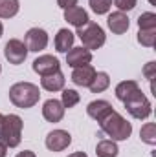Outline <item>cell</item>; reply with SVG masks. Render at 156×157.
Wrapping results in <instances>:
<instances>
[{
  "label": "cell",
  "mask_w": 156,
  "mask_h": 157,
  "mask_svg": "<svg viewBox=\"0 0 156 157\" xmlns=\"http://www.w3.org/2000/svg\"><path fill=\"white\" fill-rule=\"evenodd\" d=\"M107 24H109V28H110V31H112L114 35H123V33L129 29V26H130L129 17H127L123 11L110 13L109 18H107Z\"/></svg>",
  "instance_id": "obj_14"
},
{
  "label": "cell",
  "mask_w": 156,
  "mask_h": 157,
  "mask_svg": "<svg viewBox=\"0 0 156 157\" xmlns=\"http://www.w3.org/2000/svg\"><path fill=\"white\" fill-rule=\"evenodd\" d=\"M96 70L92 64H84V66H79V68H74V73H72V82L76 86H83V88H88L92 78L96 77Z\"/></svg>",
  "instance_id": "obj_12"
},
{
  "label": "cell",
  "mask_w": 156,
  "mask_h": 157,
  "mask_svg": "<svg viewBox=\"0 0 156 157\" xmlns=\"http://www.w3.org/2000/svg\"><path fill=\"white\" fill-rule=\"evenodd\" d=\"M68 157H88L84 152H74V154H70Z\"/></svg>",
  "instance_id": "obj_32"
},
{
  "label": "cell",
  "mask_w": 156,
  "mask_h": 157,
  "mask_svg": "<svg viewBox=\"0 0 156 157\" xmlns=\"http://www.w3.org/2000/svg\"><path fill=\"white\" fill-rule=\"evenodd\" d=\"M138 28L140 29H156V15L154 13H142L138 18Z\"/></svg>",
  "instance_id": "obj_25"
},
{
  "label": "cell",
  "mask_w": 156,
  "mask_h": 157,
  "mask_svg": "<svg viewBox=\"0 0 156 157\" xmlns=\"http://www.w3.org/2000/svg\"><path fill=\"white\" fill-rule=\"evenodd\" d=\"M154 70H156V62H149V64L145 66V70H143V75H145V78L153 80V77H154Z\"/></svg>",
  "instance_id": "obj_28"
},
{
  "label": "cell",
  "mask_w": 156,
  "mask_h": 157,
  "mask_svg": "<svg viewBox=\"0 0 156 157\" xmlns=\"http://www.w3.org/2000/svg\"><path fill=\"white\" fill-rule=\"evenodd\" d=\"M64 75H63V71L59 70V71H53V73H50V75H42L40 78V86L46 90V91H59V90H63L64 88Z\"/></svg>",
  "instance_id": "obj_16"
},
{
  "label": "cell",
  "mask_w": 156,
  "mask_h": 157,
  "mask_svg": "<svg viewBox=\"0 0 156 157\" xmlns=\"http://www.w3.org/2000/svg\"><path fill=\"white\" fill-rule=\"evenodd\" d=\"M24 44H26L28 51L39 53L48 46V33L44 29H40V28H31L24 35Z\"/></svg>",
  "instance_id": "obj_7"
},
{
  "label": "cell",
  "mask_w": 156,
  "mask_h": 157,
  "mask_svg": "<svg viewBox=\"0 0 156 157\" xmlns=\"http://www.w3.org/2000/svg\"><path fill=\"white\" fill-rule=\"evenodd\" d=\"M2 121H4V115H2V113H0V126H2Z\"/></svg>",
  "instance_id": "obj_34"
},
{
  "label": "cell",
  "mask_w": 156,
  "mask_h": 157,
  "mask_svg": "<svg viewBox=\"0 0 156 157\" xmlns=\"http://www.w3.org/2000/svg\"><path fill=\"white\" fill-rule=\"evenodd\" d=\"M74 40H76V37H74V33L70 29H59L57 35H55L53 44H55V49L59 53H66L68 49L74 48Z\"/></svg>",
  "instance_id": "obj_17"
},
{
  "label": "cell",
  "mask_w": 156,
  "mask_h": 157,
  "mask_svg": "<svg viewBox=\"0 0 156 157\" xmlns=\"http://www.w3.org/2000/svg\"><path fill=\"white\" fill-rule=\"evenodd\" d=\"M2 33H4V26H2V22H0V37H2Z\"/></svg>",
  "instance_id": "obj_33"
},
{
  "label": "cell",
  "mask_w": 156,
  "mask_h": 157,
  "mask_svg": "<svg viewBox=\"0 0 156 157\" xmlns=\"http://www.w3.org/2000/svg\"><path fill=\"white\" fill-rule=\"evenodd\" d=\"M59 70H61V64H59L57 57H53V55H40L39 59L33 60V71L39 73L40 77L50 75V73L59 71Z\"/></svg>",
  "instance_id": "obj_9"
},
{
  "label": "cell",
  "mask_w": 156,
  "mask_h": 157,
  "mask_svg": "<svg viewBox=\"0 0 156 157\" xmlns=\"http://www.w3.org/2000/svg\"><path fill=\"white\" fill-rule=\"evenodd\" d=\"M18 0H0V18H11L18 13Z\"/></svg>",
  "instance_id": "obj_21"
},
{
  "label": "cell",
  "mask_w": 156,
  "mask_h": 157,
  "mask_svg": "<svg viewBox=\"0 0 156 157\" xmlns=\"http://www.w3.org/2000/svg\"><path fill=\"white\" fill-rule=\"evenodd\" d=\"M92 60V51L79 46V48H72L66 51V62L70 68H79V66H84V64H90Z\"/></svg>",
  "instance_id": "obj_11"
},
{
  "label": "cell",
  "mask_w": 156,
  "mask_h": 157,
  "mask_svg": "<svg viewBox=\"0 0 156 157\" xmlns=\"http://www.w3.org/2000/svg\"><path fill=\"white\" fill-rule=\"evenodd\" d=\"M40 99V90L37 84L33 82H17L9 88V101L17 108H31L39 102Z\"/></svg>",
  "instance_id": "obj_1"
},
{
  "label": "cell",
  "mask_w": 156,
  "mask_h": 157,
  "mask_svg": "<svg viewBox=\"0 0 156 157\" xmlns=\"http://www.w3.org/2000/svg\"><path fill=\"white\" fill-rule=\"evenodd\" d=\"M140 137L145 144H151L154 146L156 144V124L154 122H145L140 130Z\"/></svg>",
  "instance_id": "obj_22"
},
{
  "label": "cell",
  "mask_w": 156,
  "mask_h": 157,
  "mask_svg": "<svg viewBox=\"0 0 156 157\" xmlns=\"http://www.w3.org/2000/svg\"><path fill=\"white\" fill-rule=\"evenodd\" d=\"M114 4H116L117 11H130L136 7L138 0H114Z\"/></svg>",
  "instance_id": "obj_27"
},
{
  "label": "cell",
  "mask_w": 156,
  "mask_h": 157,
  "mask_svg": "<svg viewBox=\"0 0 156 157\" xmlns=\"http://www.w3.org/2000/svg\"><path fill=\"white\" fill-rule=\"evenodd\" d=\"M88 4L96 15H105L112 7V0H88Z\"/></svg>",
  "instance_id": "obj_26"
},
{
  "label": "cell",
  "mask_w": 156,
  "mask_h": 157,
  "mask_svg": "<svg viewBox=\"0 0 156 157\" xmlns=\"http://www.w3.org/2000/svg\"><path fill=\"white\" fill-rule=\"evenodd\" d=\"M112 110H114V108H112V104H110L109 101H92V102L86 106L88 117H92L94 121H97V122L103 121Z\"/></svg>",
  "instance_id": "obj_13"
},
{
  "label": "cell",
  "mask_w": 156,
  "mask_h": 157,
  "mask_svg": "<svg viewBox=\"0 0 156 157\" xmlns=\"http://www.w3.org/2000/svg\"><path fill=\"white\" fill-rule=\"evenodd\" d=\"M149 2H151V4H154V0H149Z\"/></svg>",
  "instance_id": "obj_35"
},
{
  "label": "cell",
  "mask_w": 156,
  "mask_h": 157,
  "mask_svg": "<svg viewBox=\"0 0 156 157\" xmlns=\"http://www.w3.org/2000/svg\"><path fill=\"white\" fill-rule=\"evenodd\" d=\"M15 157H37L31 150H24V152H20V154H17Z\"/></svg>",
  "instance_id": "obj_30"
},
{
  "label": "cell",
  "mask_w": 156,
  "mask_h": 157,
  "mask_svg": "<svg viewBox=\"0 0 156 157\" xmlns=\"http://www.w3.org/2000/svg\"><path fill=\"white\" fill-rule=\"evenodd\" d=\"M99 126L101 133H107L109 137H112V141H127L132 133V124L116 110H112L103 121H99Z\"/></svg>",
  "instance_id": "obj_2"
},
{
  "label": "cell",
  "mask_w": 156,
  "mask_h": 157,
  "mask_svg": "<svg viewBox=\"0 0 156 157\" xmlns=\"http://www.w3.org/2000/svg\"><path fill=\"white\" fill-rule=\"evenodd\" d=\"M77 35L83 42V48H86V49H99L107 40L103 28L96 22H88L83 28H77Z\"/></svg>",
  "instance_id": "obj_4"
},
{
  "label": "cell",
  "mask_w": 156,
  "mask_h": 157,
  "mask_svg": "<svg viewBox=\"0 0 156 157\" xmlns=\"http://www.w3.org/2000/svg\"><path fill=\"white\" fill-rule=\"evenodd\" d=\"M79 101H81V95H79L76 90H63V99H61V102H63L64 108H74Z\"/></svg>",
  "instance_id": "obj_24"
},
{
  "label": "cell",
  "mask_w": 156,
  "mask_h": 157,
  "mask_svg": "<svg viewBox=\"0 0 156 157\" xmlns=\"http://www.w3.org/2000/svg\"><path fill=\"white\" fill-rule=\"evenodd\" d=\"M156 40V29H140L138 31V42L145 48H153Z\"/></svg>",
  "instance_id": "obj_23"
},
{
  "label": "cell",
  "mask_w": 156,
  "mask_h": 157,
  "mask_svg": "<svg viewBox=\"0 0 156 157\" xmlns=\"http://www.w3.org/2000/svg\"><path fill=\"white\" fill-rule=\"evenodd\" d=\"M64 106L61 101L57 99H48L42 104V117L46 119L48 122H59L61 119L64 117Z\"/></svg>",
  "instance_id": "obj_10"
},
{
  "label": "cell",
  "mask_w": 156,
  "mask_h": 157,
  "mask_svg": "<svg viewBox=\"0 0 156 157\" xmlns=\"http://www.w3.org/2000/svg\"><path fill=\"white\" fill-rule=\"evenodd\" d=\"M4 55H6V59H7L9 64H15L17 66V64H22L26 60L28 48H26V44L22 40L11 39V40H7V44L4 46Z\"/></svg>",
  "instance_id": "obj_6"
},
{
  "label": "cell",
  "mask_w": 156,
  "mask_h": 157,
  "mask_svg": "<svg viewBox=\"0 0 156 157\" xmlns=\"http://www.w3.org/2000/svg\"><path fill=\"white\" fill-rule=\"evenodd\" d=\"M7 155V146L4 143H0V157H6Z\"/></svg>",
  "instance_id": "obj_31"
},
{
  "label": "cell",
  "mask_w": 156,
  "mask_h": 157,
  "mask_svg": "<svg viewBox=\"0 0 156 157\" xmlns=\"http://www.w3.org/2000/svg\"><path fill=\"white\" fill-rule=\"evenodd\" d=\"M57 4H59V7H63V9H68V7L77 6V0H57Z\"/></svg>",
  "instance_id": "obj_29"
},
{
  "label": "cell",
  "mask_w": 156,
  "mask_h": 157,
  "mask_svg": "<svg viewBox=\"0 0 156 157\" xmlns=\"http://www.w3.org/2000/svg\"><path fill=\"white\" fill-rule=\"evenodd\" d=\"M140 90V86H138V82L136 80H123V82H119L116 86V97L121 101V102H125L132 93H136Z\"/></svg>",
  "instance_id": "obj_18"
},
{
  "label": "cell",
  "mask_w": 156,
  "mask_h": 157,
  "mask_svg": "<svg viewBox=\"0 0 156 157\" xmlns=\"http://www.w3.org/2000/svg\"><path fill=\"white\" fill-rule=\"evenodd\" d=\"M64 20H66L68 24L76 26V28H83L84 24H88V22H90L88 13H86L83 7H79V6H74V7L64 9Z\"/></svg>",
  "instance_id": "obj_15"
},
{
  "label": "cell",
  "mask_w": 156,
  "mask_h": 157,
  "mask_svg": "<svg viewBox=\"0 0 156 157\" xmlns=\"http://www.w3.org/2000/svg\"><path fill=\"white\" fill-rule=\"evenodd\" d=\"M22 139V119L15 113L4 115L0 126V143H4L7 148H17Z\"/></svg>",
  "instance_id": "obj_3"
},
{
  "label": "cell",
  "mask_w": 156,
  "mask_h": 157,
  "mask_svg": "<svg viewBox=\"0 0 156 157\" xmlns=\"http://www.w3.org/2000/svg\"><path fill=\"white\" fill-rule=\"evenodd\" d=\"M117 144L112 139H103L96 146V155L97 157H116L117 155Z\"/></svg>",
  "instance_id": "obj_19"
},
{
  "label": "cell",
  "mask_w": 156,
  "mask_h": 157,
  "mask_svg": "<svg viewBox=\"0 0 156 157\" xmlns=\"http://www.w3.org/2000/svg\"><path fill=\"white\" fill-rule=\"evenodd\" d=\"M125 108L127 112L132 115L134 119H147L151 113H153V106L149 102V99L143 95L142 90H138L136 93H132L127 101H125Z\"/></svg>",
  "instance_id": "obj_5"
},
{
  "label": "cell",
  "mask_w": 156,
  "mask_h": 157,
  "mask_svg": "<svg viewBox=\"0 0 156 157\" xmlns=\"http://www.w3.org/2000/svg\"><path fill=\"white\" fill-rule=\"evenodd\" d=\"M109 86H110V77H109V73L99 71V73H96V77L92 78V82H90L88 88H90L92 93H101V91H105Z\"/></svg>",
  "instance_id": "obj_20"
},
{
  "label": "cell",
  "mask_w": 156,
  "mask_h": 157,
  "mask_svg": "<svg viewBox=\"0 0 156 157\" xmlns=\"http://www.w3.org/2000/svg\"><path fill=\"white\" fill-rule=\"evenodd\" d=\"M0 71H2V66H0Z\"/></svg>",
  "instance_id": "obj_36"
},
{
  "label": "cell",
  "mask_w": 156,
  "mask_h": 157,
  "mask_svg": "<svg viewBox=\"0 0 156 157\" xmlns=\"http://www.w3.org/2000/svg\"><path fill=\"white\" fill-rule=\"evenodd\" d=\"M72 143V135L66 130H53L46 135V148L50 152H63Z\"/></svg>",
  "instance_id": "obj_8"
}]
</instances>
